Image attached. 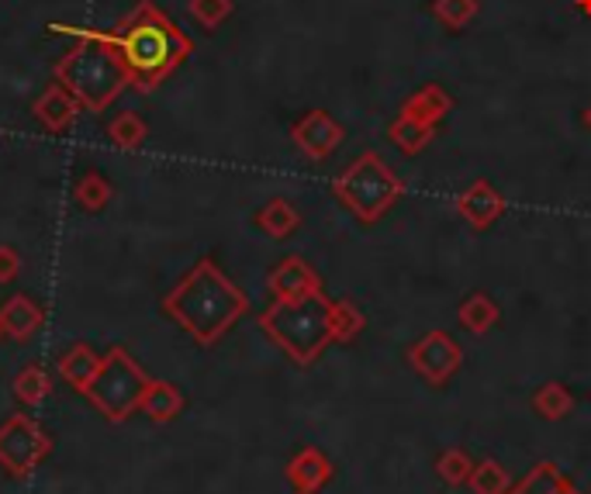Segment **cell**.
I'll return each mask as SVG.
<instances>
[{
	"label": "cell",
	"instance_id": "cell-18",
	"mask_svg": "<svg viewBox=\"0 0 591 494\" xmlns=\"http://www.w3.org/2000/svg\"><path fill=\"white\" fill-rule=\"evenodd\" d=\"M256 225H260V232H267L270 239H288V236L298 232L301 215H298V208L288 197H270L256 212Z\"/></svg>",
	"mask_w": 591,
	"mask_h": 494
},
{
	"label": "cell",
	"instance_id": "cell-7",
	"mask_svg": "<svg viewBox=\"0 0 591 494\" xmlns=\"http://www.w3.org/2000/svg\"><path fill=\"white\" fill-rule=\"evenodd\" d=\"M49 453H52L49 432L32 415H11L0 425V467H4L11 478H28Z\"/></svg>",
	"mask_w": 591,
	"mask_h": 494
},
{
	"label": "cell",
	"instance_id": "cell-17",
	"mask_svg": "<svg viewBox=\"0 0 591 494\" xmlns=\"http://www.w3.org/2000/svg\"><path fill=\"white\" fill-rule=\"evenodd\" d=\"M183 405H188V401H183L177 384H170V381H149L146 395H142L138 411H142L146 419H153V422H173L180 411H183Z\"/></svg>",
	"mask_w": 591,
	"mask_h": 494
},
{
	"label": "cell",
	"instance_id": "cell-26",
	"mask_svg": "<svg viewBox=\"0 0 591 494\" xmlns=\"http://www.w3.org/2000/svg\"><path fill=\"white\" fill-rule=\"evenodd\" d=\"M108 135L118 149H125V153H135L142 142H146L149 129H146V121H142L135 111H121L111 125H108Z\"/></svg>",
	"mask_w": 591,
	"mask_h": 494
},
{
	"label": "cell",
	"instance_id": "cell-31",
	"mask_svg": "<svg viewBox=\"0 0 591 494\" xmlns=\"http://www.w3.org/2000/svg\"><path fill=\"white\" fill-rule=\"evenodd\" d=\"M17 274H22V256L14 245H0V284H11Z\"/></svg>",
	"mask_w": 591,
	"mask_h": 494
},
{
	"label": "cell",
	"instance_id": "cell-32",
	"mask_svg": "<svg viewBox=\"0 0 591 494\" xmlns=\"http://www.w3.org/2000/svg\"><path fill=\"white\" fill-rule=\"evenodd\" d=\"M550 494H581V491H578L575 484H570V478H567V473H564V478H560V481L554 484V491H550Z\"/></svg>",
	"mask_w": 591,
	"mask_h": 494
},
{
	"label": "cell",
	"instance_id": "cell-5",
	"mask_svg": "<svg viewBox=\"0 0 591 494\" xmlns=\"http://www.w3.org/2000/svg\"><path fill=\"white\" fill-rule=\"evenodd\" d=\"M333 191H336L342 208L350 212L357 221L374 225V221H381V218L401 201L405 180H401L391 167H387L384 156H377V153H360V156L350 162V167H346V170L336 177Z\"/></svg>",
	"mask_w": 591,
	"mask_h": 494
},
{
	"label": "cell",
	"instance_id": "cell-35",
	"mask_svg": "<svg viewBox=\"0 0 591 494\" xmlns=\"http://www.w3.org/2000/svg\"><path fill=\"white\" fill-rule=\"evenodd\" d=\"M0 336H4V333H0Z\"/></svg>",
	"mask_w": 591,
	"mask_h": 494
},
{
	"label": "cell",
	"instance_id": "cell-3",
	"mask_svg": "<svg viewBox=\"0 0 591 494\" xmlns=\"http://www.w3.org/2000/svg\"><path fill=\"white\" fill-rule=\"evenodd\" d=\"M49 28L76 38V46L56 63V84H63L84 111H108V105H114L118 94L132 87V76L125 63H121L114 35L94 28H70V25H49Z\"/></svg>",
	"mask_w": 591,
	"mask_h": 494
},
{
	"label": "cell",
	"instance_id": "cell-21",
	"mask_svg": "<svg viewBox=\"0 0 591 494\" xmlns=\"http://www.w3.org/2000/svg\"><path fill=\"white\" fill-rule=\"evenodd\" d=\"M433 135H436L433 125H422V121H412L405 115H398L391 125H387V138H391V146H398L405 156H419L433 142Z\"/></svg>",
	"mask_w": 591,
	"mask_h": 494
},
{
	"label": "cell",
	"instance_id": "cell-22",
	"mask_svg": "<svg viewBox=\"0 0 591 494\" xmlns=\"http://www.w3.org/2000/svg\"><path fill=\"white\" fill-rule=\"evenodd\" d=\"M114 197V188L100 173H84L73 183V201L80 212H105Z\"/></svg>",
	"mask_w": 591,
	"mask_h": 494
},
{
	"label": "cell",
	"instance_id": "cell-30",
	"mask_svg": "<svg viewBox=\"0 0 591 494\" xmlns=\"http://www.w3.org/2000/svg\"><path fill=\"white\" fill-rule=\"evenodd\" d=\"M188 11H191V17H194L201 28L215 32V28L236 11V0H191Z\"/></svg>",
	"mask_w": 591,
	"mask_h": 494
},
{
	"label": "cell",
	"instance_id": "cell-33",
	"mask_svg": "<svg viewBox=\"0 0 591 494\" xmlns=\"http://www.w3.org/2000/svg\"><path fill=\"white\" fill-rule=\"evenodd\" d=\"M575 4H578V11H581L584 17H591V0H575Z\"/></svg>",
	"mask_w": 591,
	"mask_h": 494
},
{
	"label": "cell",
	"instance_id": "cell-24",
	"mask_svg": "<svg viewBox=\"0 0 591 494\" xmlns=\"http://www.w3.org/2000/svg\"><path fill=\"white\" fill-rule=\"evenodd\" d=\"M474 467H478V460L467 449H460V446L443 449L439 457H436V473H439V481L446 487H463L467 481H471Z\"/></svg>",
	"mask_w": 591,
	"mask_h": 494
},
{
	"label": "cell",
	"instance_id": "cell-28",
	"mask_svg": "<svg viewBox=\"0 0 591 494\" xmlns=\"http://www.w3.org/2000/svg\"><path fill=\"white\" fill-rule=\"evenodd\" d=\"M560 478H564V470L554 460H540V463H533L526 470V478L516 481L508 494H550Z\"/></svg>",
	"mask_w": 591,
	"mask_h": 494
},
{
	"label": "cell",
	"instance_id": "cell-27",
	"mask_svg": "<svg viewBox=\"0 0 591 494\" xmlns=\"http://www.w3.org/2000/svg\"><path fill=\"white\" fill-rule=\"evenodd\" d=\"M478 11H481V0H433V17L450 32L471 25Z\"/></svg>",
	"mask_w": 591,
	"mask_h": 494
},
{
	"label": "cell",
	"instance_id": "cell-25",
	"mask_svg": "<svg viewBox=\"0 0 591 494\" xmlns=\"http://www.w3.org/2000/svg\"><path fill=\"white\" fill-rule=\"evenodd\" d=\"M512 473H508L495 457H487L474 467L471 481H467V487H471L474 494H508L512 491Z\"/></svg>",
	"mask_w": 591,
	"mask_h": 494
},
{
	"label": "cell",
	"instance_id": "cell-2",
	"mask_svg": "<svg viewBox=\"0 0 591 494\" xmlns=\"http://www.w3.org/2000/svg\"><path fill=\"white\" fill-rule=\"evenodd\" d=\"M111 35L121 52V63H125L132 76V87L138 94H153L162 80L194 52L191 38L183 35L173 25V17L162 14L153 0H142Z\"/></svg>",
	"mask_w": 591,
	"mask_h": 494
},
{
	"label": "cell",
	"instance_id": "cell-15",
	"mask_svg": "<svg viewBox=\"0 0 591 494\" xmlns=\"http://www.w3.org/2000/svg\"><path fill=\"white\" fill-rule=\"evenodd\" d=\"M454 111V97L446 94L439 84H425V87H419L409 100L401 105V111L398 115H405V118H412V121H422V125H439V121Z\"/></svg>",
	"mask_w": 591,
	"mask_h": 494
},
{
	"label": "cell",
	"instance_id": "cell-12",
	"mask_svg": "<svg viewBox=\"0 0 591 494\" xmlns=\"http://www.w3.org/2000/svg\"><path fill=\"white\" fill-rule=\"evenodd\" d=\"M457 215L467 225H474V229H487V225H495L505 215V197L498 194L495 183L474 180L471 188L457 197Z\"/></svg>",
	"mask_w": 591,
	"mask_h": 494
},
{
	"label": "cell",
	"instance_id": "cell-19",
	"mask_svg": "<svg viewBox=\"0 0 591 494\" xmlns=\"http://www.w3.org/2000/svg\"><path fill=\"white\" fill-rule=\"evenodd\" d=\"M457 322L467 328L471 336H487L492 328L502 322V308L487 298V294H471V298H463L460 304V312H457Z\"/></svg>",
	"mask_w": 591,
	"mask_h": 494
},
{
	"label": "cell",
	"instance_id": "cell-1",
	"mask_svg": "<svg viewBox=\"0 0 591 494\" xmlns=\"http://www.w3.org/2000/svg\"><path fill=\"white\" fill-rule=\"evenodd\" d=\"M167 312L197 346H215L232 333V325L250 312V298L221 274L215 260H197L180 284L162 298Z\"/></svg>",
	"mask_w": 591,
	"mask_h": 494
},
{
	"label": "cell",
	"instance_id": "cell-23",
	"mask_svg": "<svg viewBox=\"0 0 591 494\" xmlns=\"http://www.w3.org/2000/svg\"><path fill=\"white\" fill-rule=\"evenodd\" d=\"M11 390H14V398L22 401L25 408H35V405H43V401L49 398L52 381H49V374H46V370L38 366V363H28L22 374L14 377Z\"/></svg>",
	"mask_w": 591,
	"mask_h": 494
},
{
	"label": "cell",
	"instance_id": "cell-29",
	"mask_svg": "<svg viewBox=\"0 0 591 494\" xmlns=\"http://www.w3.org/2000/svg\"><path fill=\"white\" fill-rule=\"evenodd\" d=\"M366 325V315L353 301H333V339L336 342H353Z\"/></svg>",
	"mask_w": 591,
	"mask_h": 494
},
{
	"label": "cell",
	"instance_id": "cell-34",
	"mask_svg": "<svg viewBox=\"0 0 591 494\" xmlns=\"http://www.w3.org/2000/svg\"><path fill=\"white\" fill-rule=\"evenodd\" d=\"M584 125H588V132H591V105L584 108Z\"/></svg>",
	"mask_w": 591,
	"mask_h": 494
},
{
	"label": "cell",
	"instance_id": "cell-11",
	"mask_svg": "<svg viewBox=\"0 0 591 494\" xmlns=\"http://www.w3.org/2000/svg\"><path fill=\"white\" fill-rule=\"evenodd\" d=\"M333 460L325 457L318 446H301L294 457L288 460V470H284V478L294 487V494H318L325 484L333 481Z\"/></svg>",
	"mask_w": 591,
	"mask_h": 494
},
{
	"label": "cell",
	"instance_id": "cell-9",
	"mask_svg": "<svg viewBox=\"0 0 591 494\" xmlns=\"http://www.w3.org/2000/svg\"><path fill=\"white\" fill-rule=\"evenodd\" d=\"M291 138H294V146L309 156V159H329L339 146H342V125L329 115V111H309L301 121H294V129H291Z\"/></svg>",
	"mask_w": 591,
	"mask_h": 494
},
{
	"label": "cell",
	"instance_id": "cell-10",
	"mask_svg": "<svg viewBox=\"0 0 591 494\" xmlns=\"http://www.w3.org/2000/svg\"><path fill=\"white\" fill-rule=\"evenodd\" d=\"M270 294L274 301H301L322 294V277L315 274V266H309L301 256H288L280 260L270 270Z\"/></svg>",
	"mask_w": 591,
	"mask_h": 494
},
{
	"label": "cell",
	"instance_id": "cell-14",
	"mask_svg": "<svg viewBox=\"0 0 591 494\" xmlns=\"http://www.w3.org/2000/svg\"><path fill=\"white\" fill-rule=\"evenodd\" d=\"M35 118H38V125H43L46 132H67L76 115H80V100L63 87V84H52L43 91V97L35 100Z\"/></svg>",
	"mask_w": 591,
	"mask_h": 494
},
{
	"label": "cell",
	"instance_id": "cell-16",
	"mask_svg": "<svg viewBox=\"0 0 591 494\" xmlns=\"http://www.w3.org/2000/svg\"><path fill=\"white\" fill-rule=\"evenodd\" d=\"M100 353H94V346H87V342H73L63 357H59V377H63L73 390H84L91 387V381H94V374H97V366H100Z\"/></svg>",
	"mask_w": 591,
	"mask_h": 494
},
{
	"label": "cell",
	"instance_id": "cell-8",
	"mask_svg": "<svg viewBox=\"0 0 591 494\" xmlns=\"http://www.w3.org/2000/svg\"><path fill=\"white\" fill-rule=\"evenodd\" d=\"M409 363L430 387H443L446 381L457 377V370L463 363V349L450 333L433 328V333H425L409 346Z\"/></svg>",
	"mask_w": 591,
	"mask_h": 494
},
{
	"label": "cell",
	"instance_id": "cell-6",
	"mask_svg": "<svg viewBox=\"0 0 591 494\" xmlns=\"http://www.w3.org/2000/svg\"><path fill=\"white\" fill-rule=\"evenodd\" d=\"M146 387H149V377H146V370L135 363V357L125 346H111L105 360H100L91 387L84 390V398L108 422H125L138 411Z\"/></svg>",
	"mask_w": 591,
	"mask_h": 494
},
{
	"label": "cell",
	"instance_id": "cell-4",
	"mask_svg": "<svg viewBox=\"0 0 591 494\" xmlns=\"http://www.w3.org/2000/svg\"><path fill=\"white\" fill-rule=\"evenodd\" d=\"M260 328L267 333L298 366L315 363L333 339V301L312 294L301 301H274L260 315Z\"/></svg>",
	"mask_w": 591,
	"mask_h": 494
},
{
	"label": "cell",
	"instance_id": "cell-20",
	"mask_svg": "<svg viewBox=\"0 0 591 494\" xmlns=\"http://www.w3.org/2000/svg\"><path fill=\"white\" fill-rule=\"evenodd\" d=\"M533 411L540 419H546V422H560V419H567L570 411H575V395H570V387L567 384H560V381H546L536 395H533Z\"/></svg>",
	"mask_w": 591,
	"mask_h": 494
},
{
	"label": "cell",
	"instance_id": "cell-13",
	"mask_svg": "<svg viewBox=\"0 0 591 494\" xmlns=\"http://www.w3.org/2000/svg\"><path fill=\"white\" fill-rule=\"evenodd\" d=\"M43 322H46L43 304L28 294H11L4 308H0V333L14 342H28L43 328Z\"/></svg>",
	"mask_w": 591,
	"mask_h": 494
}]
</instances>
